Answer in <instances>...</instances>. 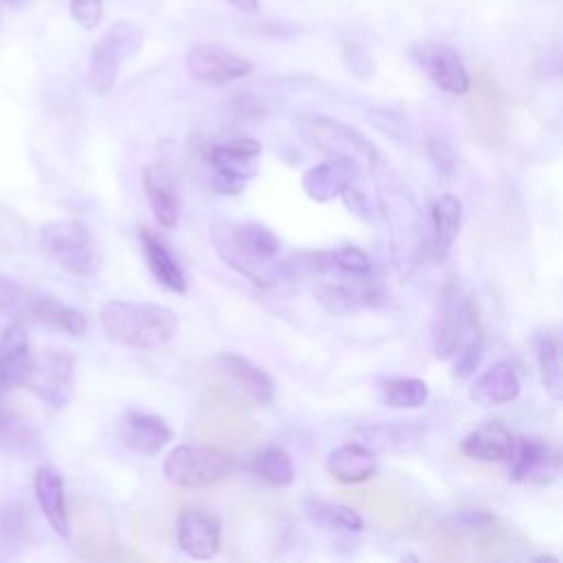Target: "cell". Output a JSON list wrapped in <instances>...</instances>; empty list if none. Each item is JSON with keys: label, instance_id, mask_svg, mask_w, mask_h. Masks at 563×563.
Masks as SVG:
<instances>
[{"label": "cell", "instance_id": "obj_1", "mask_svg": "<svg viewBox=\"0 0 563 563\" xmlns=\"http://www.w3.org/2000/svg\"><path fill=\"white\" fill-rule=\"evenodd\" d=\"M372 174L378 209L387 227V244L394 273L400 282H409L424 262L427 251V224L422 209L411 187L394 167L380 161Z\"/></svg>", "mask_w": 563, "mask_h": 563}, {"label": "cell", "instance_id": "obj_2", "mask_svg": "<svg viewBox=\"0 0 563 563\" xmlns=\"http://www.w3.org/2000/svg\"><path fill=\"white\" fill-rule=\"evenodd\" d=\"M209 240L218 257L257 288H273L284 279L282 238L262 222L213 218Z\"/></svg>", "mask_w": 563, "mask_h": 563}, {"label": "cell", "instance_id": "obj_3", "mask_svg": "<svg viewBox=\"0 0 563 563\" xmlns=\"http://www.w3.org/2000/svg\"><path fill=\"white\" fill-rule=\"evenodd\" d=\"M99 323L110 341L136 350L165 347L180 330V321L172 308L134 299H110L101 303Z\"/></svg>", "mask_w": 563, "mask_h": 563}, {"label": "cell", "instance_id": "obj_4", "mask_svg": "<svg viewBox=\"0 0 563 563\" xmlns=\"http://www.w3.org/2000/svg\"><path fill=\"white\" fill-rule=\"evenodd\" d=\"M292 125L306 145L325 158L350 167L354 174H372L380 163L378 147L356 128L339 119L308 112L295 117Z\"/></svg>", "mask_w": 563, "mask_h": 563}, {"label": "cell", "instance_id": "obj_5", "mask_svg": "<svg viewBox=\"0 0 563 563\" xmlns=\"http://www.w3.org/2000/svg\"><path fill=\"white\" fill-rule=\"evenodd\" d=\"M312 282V295L319 306L334 317H352L361 310L380 308L387 303V290L376 273L352 275L334 268H323Z\"/></svg>", "mask_w": 563, "mask_h": 563}, {"label": "cell", "instance_id": "obj_6", "mask_svg": "<svg viewBox=\"0 0 563 563\" xmlns=\"http://www.w3.org/2000/svg\"><path fill=\"white\" fill-rule=\"evenodd\" d=\"M37 238L46 257L73 275L90 277L101 268V244L81 220H48Z\"/></svg>", "mask_w": 563, "mask_h": 563}, {"label": "cell", "instance_id": "obj_7", "mask_svg": "<svg viewBox=\"0 0 563 563\" xmlns=\"http://www.w3.org/2000/svg\"><path fill=\"white\" fill-rule=\"evenodd\" d=\"M477 332H482V323L473 299L466 297L460 284H446L438 297L431 323L435 358L451 361L455 352Z\"/></svg>", "mask_w": 563, "mask_h": 563}, {"label": "cell", "instance_id": "obj_8", "mask_svg": "<svg viewBox=\"0 0 563 563\" xmlns=\"http://www.w3.org/2000/svg\"><path fill=\"white\" fill-rule=\"evenodd\" d=\"M235 471V457L218 446L178 444L163 460V475L178 488H207Z\"/></svg>", "mask_w": 563, "mask_h": 563}, {"label": "cell", "instance_id": "obj_9", "mask_svg": "<svg viewBox=\"0 0 563 563\" xmlns=\"http://www.w3.org/2000/svg\"><path fill=\"white\" fill-rule=\"evenodd\" d=\"M143 46V31L130 20L110 24L95 42L88 59V88L97 97H106L119 77L125 59L136 55Z\"/></svg>", "mask_w": 563, "mask_h": 563}, {"label": "cell", "instance_id": "obj_10", "mask_svg": "<svg viewBox=\"0 0 563 563\" xmlns=\"http://www.w3.org/2000/svg\"><path fill=\"white\" fill-rule=\"evenodd\" d=\"M262 154V143L251 136H229L211 141L205 150V161L209 165V183L218 194L238 196L251 176L257 172V156Z\"/></svg>", "mask_w": 563, "mask_h": 563}, {"label": "cell", "instance_id": "obj_11", "mask_svg": "<svg viewBox=\"0 0 563 563\" xmlns=\"http://www.w3.org/2000/svg\"><path fill=\"white\" fill-rule=\"evenodd\" d=\"M20 387L33 391L48 407L64 409L70 402L75 387L73 354L59 347H46L35 354L31 352Z\"/></svg>", "mask_w": 563, "mask_h": 563}, {"label": "cell", "instance_id": "obj_12", "mask_svg": "<svg viewBox=\"0 0 563 563\" xmlns=\"http://www.w3.org/2000/svg\"><path fill=\"white\" fill-rule=\"evenodd\" d=\"M185 70L194 81L220 88L251 75L253 64L220 44L198 42L185 55Z\"/></svg>", "mask_w": 563, "mask_h": 563}, {"label": "cell", "instance_id": "obj_13", "mask_svg": "<svg viewBox=\"0 0 563 563\" xmlns=\"http://www.w3.org/2000/svg\"><path fill=\"white\" fill-rule=\"evenodd\" d=\"M411 62L444 92L466 95L471 90V77L460 59V55L444 42L422 40L416 42L409 53Z\"/></svg>", "mask_w": 563, "mask_h": 563}, {"label": "cell", "instance_id": "obj_14", "mask_svg": "<svg viewBox=\"0 0 563 563\" xmlns=\"http://www.w3.org/2000/svg\"><path fill=\"white\" fill-rule=\"evenodd\" d=\"M508 477L517 484L548 486L559 477V453L539 435H515L508 457Z\"/></svg>", "mask_w": 563, "mask_h": 563}, {"label": "cell", "instance_id": "obj_15", "mask_svg": "<svg viewBox=\"0 0 563 563\" xmlns=\"http://www.w3.org/2000/svg\"><path fill=\"white\" fill-rule=\"evenodd\" d=\"M222 523L205 508H185L176 519L178 548L191 559H213L220 550Z\"/></svg>", "mask_w": 563, "mask_h": 563}, {"label": "cell", "instance_id": "obj_16", "mask_svg": "<svg viewBox=\"0 0 563 563\" xmlns=\"http://www.w3.org/2000/svg\"><path fill=\"white\" fill-rule=\"evenodd\" d=\"M218 372L251 402L266 407L275 398V383L266 369L238 352H220L213 358Z\"/></svg>", "mask_w": 563, "mask_h": 563}, {"label": "cell", "instance_id": "obj_17", "mask_svg": "<svg viewBox=\"0 0 563 563\" xmlns=\"http://www.w3.org/2000/svg\"><path fill=\"white\" fill-rule=\"evenodd\" d=\"M172 427L156 413L128 409L121 418V442L145 457L158 455L172 440Z\"/></svg>", "mask_w": 563, "mask_h": 563}, {"label": "cell", "instance_id": "obj_18", "mask_svg": "<svg viewBox=\"0 0 563 563\" xmlns=\"http://www.w3.org/2000/svg\"><path fill=\"white\" fill-rule=\"evenodd\" d=\"M462 202L453 194H440L429 207V240L427 249L435 264H442L460 233Z\"/></svg>", "mask_w": 563, "mask_h": 563}, {"label": "cell", "instance_id": "obj_19", "mask_svg": "<svg viewBox=\"0 0 563 563\" xmlns=\"http://www.w3.org/2000/svg\"><path fill=\"white\" fill-rule=\"evenodd\" d=\"M521 391V380L512 363L497 361L486 367L468 387V398L482 409H493L517 400Z\"/></svg>", "mask_w": 563, "mask_h": 563}, {"label": "cell", "instance_id": "obj_20", "mask_svg": "<svg viewBox=\"0 0 563 563\" xmlns=\"http://www.w3.org/2000/svg\"><path fill=\"white\" fill-rule=\"evenodd\" d=\"M141 185L156 222L163 229H174L178 224L180 200H178L174 176L167 169V165L163 163L145 165L141 172Z\"/></svg>", "mask_w": 563, "mask_h": 563}, {"label": "cell", "instance_id": "obj_21", "mask_svg": "<svg viewBox=\"0 0 563 563\" xmlns=\"http://www.w3.org/2000/svg\"><path fill=\"white\" fill-rule=\"evenodd\" d=\"M139 240H141L145 264H147L150 273L154 275V279L169 292H176V295L187 292L185 271L178 264L172 249L165 244V240L158 233L150 231L147 227L139 229Z\"/></svg>", "mask_w": 563, "mask_h": 563}, {"label": "cell", "instance_id": "obj_22", "mask_svg": "<svg viewBox=\"0 0 563 563\" xmlns=\"http://www.w3.org/2000/svg\"><path fill=\"white\" fill-rule=\"evenodd\" d=\"M512 449L515 433L497 420L475 427L460 442V451L477 462H508Z\"/></svg>", "mask_w": 563, "mask_h": 563}, {"label": "cell", "instance_id": "obj_23", "mask_svg": "<svg viewBox=\"0 0 563 563\" xmlns=\"http://www.w3.org/2000/svg\"><path fill=\"white\" fill-rule=\"evenodd\" d=\"M325 468L341 484H361L376 475L378 457L363 442H345L330 451Z\"/></svg>", "mask_w": 563, "mask_h": 563}, {"label": "cell", "instance_id": "obj_24", "mask_svg": "<svg viewBox=\"0 0 563 563\" xmlns=\"http://www.w3.org/2000/svg\"><path fill=\"white\" fill-rule=\"evenodd\" d=\"M33 488L37 504L48 521V526L64 539L70 537V519L66 510V495H64V477L48 464L40 466L33 477Z\"/></svg>", "mask_w": 563, "mask_h": 563}, {"label": "cell", "instance_id": "obj_25", "mask_svg": "<svg viewBox=\"0 0 563 563\" xmlns=\"http://www.w3.org/2000/svg\"><path fill=\"white\" fill-rule=\"evenodd\" d=\"M356 433L361 438L358 442L376 453H413L424 438L422 427L409 422H376L361 427Z\"/></svg>", "mask_w": 563, "mask_h": 563}, {"label": "cell", "instance_id": "obj_26", "mask_svg": "<svg viewBox=\"0 0 563 563\" xmlns=\"http://www.w3.org/2000/svg\"><path fill=\"white\" fill-rule=\"evenodd\" d=\"M24 314H29L37 323L62 330L70 336H81L88 330V321L81 310L62 303L57 297L48 292H33V295L29 292V303Z\"/></svg>", "mask_w": 563, "mask_h": 563}, {"label": "cell", "instance_id": "obj_27", "mask_svg": "<svg viewBox=\"0 0 563 563\" xmlns=\"http://www.w3.org/2000/svg\"><path fill=\"white\" fill-rule=\"evenodd\" d=\"M31 358V341L20 323H11L0 334V387L11 389L22 383Z\"/></svg>", "mask_w": 563, "mask_h": 563}, {"label": "cell", "instance_id": "obj_28", "mask_svg": "<svg viewBox=\"0 0 563 563\" xmlns=\"http://www.w3.org/2000/svg\"><path fill=\"white\" fill-rule=\"evenodd\" d=\"M350 183H354V172L330 158L308 167L301 176V189L314 202H330L341 198Z\"/></svg>", "mask_w": 563, "mask_h": 563}, {"label": "cell", "instance_id": "obj_29", "mask_svg": "<svg viewBox=\"0 0 563 563\" xmlns=\"http://www.w3.org/2000/svg\"><path fill=\"white\" fill-rule=\"evenodd\" d=\"M301 510L303 517L323 530H336V532H361L363 530V517L345 506V504H336L317 495H306L301 499Z\"/></svg>", "mask_w": 563, "mask_h": 563}, {"label": "cell", "instance_id": "obj_30", "mask_svg": "<svg viewBox=\"0 0 563 563\" xmlns=\"http://www.w3.org/2000/svg\"><path fill=\"white\" fill-rule=\"evenodd\" d=\"M534 361L539 378L548 396L559 402L563 398V374H561V341L552 330H541L534 336Z\"/></svg>", "mask_w": 563, "mask_h": 563}, {"label": "cell", "instance_id": "obj_31", "mask_svg": "<svg viewBox=\"0 0 563 563\" xmlns=\"http://www.w3.org/2000/svg\"><path fill=\"white\" fill-rule=\"evenodd\" d=\"M246 468L275 488L288 486L295 479L292 455L282 446H262L253 451L246 460Z\"/></svg>", "mask_w": 563, "mask_h": 563}, {"label": "cell", "instance_id": "obj_32", "mask_svg": "<svg viewBox=\"0 0 563 563\" xmlns=\"http://www.w3.org/2000/svg\"><path fill=\"white\" fill-rule=\"evenodd\" d=\"M40 449L37 429L15 413L0 405V451L15 453V455H31Z\"/></svg>", "mask_w": 563, "mask_h": 563}, {"label": "cell", "instance_id": "obj_33", "mask_svg": "<svg viewBox=\"0 0 563 563\" xmlns=\"http://www.w3.org/2000/svg\"><path fill=\"white\" fill-rule=\"evenodd\" d=\"M380 400L389 409H420L429 400V387L416 376H391L380 385Z\"/></svg>", "mask_w": 563, "mask_h": 563}, {"label": "cell", "instance_id": "obj_34", "mask_svg": "<svg viewBox=\"0 0 563 563\" xmlns=\"http://www.w3.org/2000/svg\"><path fill=\"white\" fill-rule=\"evenodd\" d=\"M367 121L372 123L374 130L380 134L394 139L396 143H411L416 139V128L413 123L398 110L376 106L367 112Z\"/></svg>", "mask_w": 563, "mask_h": 563}, {"label": "cell", "instance_id": "obj_35", "mask_svg": "<svg viewBox=\"0 0 563 563\" xmlns=\"http://www.w3.org/2000/svg\"><path fill=\"white\" fill-rule=\"evenodd\" d=\"M482 356H484V334L477 332L451 358V376L455 380H466L479 367Z\"/></svg>", "mask_w": 563, "mask_h": 563}, {"label": "cell", "instance_id": "obj_36", "mask_svg": "<svg viewBox=\"0 0 563 563\" xmlns=\"http://www.w3.org/2000/svg\"><path fill=\"white\" fill-rule=\"evenodd\" d=\"M341 59H343L345 70L358 81H367L376 73V62H374L372 53L358 42H345L341 46Z\"/></svg>", "mask_w": 563, "mask_h": 563}, {"label": "cell", "instance_id": "obj_37", "mask_svg": "<svg viewBox=\"0 0 563 563\" xmlns=\"http://www.w3.org/2000/svg\"><path fill=\"white\" fill-rule=\"evenodd\" d=\"M26 534V515L18 506H7L0 510V548L20 545Z\"/></svg>", "mask_w": 563, "mask_h": 563}, {"label": "cell", "instance_id": "obj_38", "mask_svg": "<svg viewBox=\"0 0 563 563\" xmlns=\"http://www.w3.org/2000/svg\"><path fill=\"white\" fill-rule=\"evenodd\" d=\"M26 303H29V292L20 284H15L13 279L0 273V310L13 317H22L26 312Z\"/></svg>", "mask_w": 563, "mask_h": 563}, {"label": "cell", "instance_id": "obj_39", "mask_svg": "<svg viewBox=\"0 0 563 563\" xmlns=\"http://www.w3.org/2000/svg\"><path fill=\"white\" fill-rule=\"evenodd\" d=\"M424 150H427V156L431 158V163H433L438 174H442V176H451L453 174V169L457 165V154H455V150L446 141L431 136L427 141Z\"/></svg>", "mask_w": 563, "mask_h": 563}, {"label": "cell", "instance_id": "obj_40", "mask_svg": "<svg viewBox=\"0 0 563 563\" xmlns=\"http://www.w3.org/2000/svg\"><path fill=\"white\" fill-rule=\"evenodd\" d=\"M493 523H495V517L479 508L462 510L449 519V526L457 532H482V530H488Z\"/></svg>", "mask_w": 563, "mask_h": 563}, {"label": "cell", "instance_id": "obj_41", "mask_svg": "<svg viewBox=\"0 0 563 563\" xmlns=\"http://www.w3.org/2000/svg\"><path fill=\"white\" fill-rule=\"evenodd\" d=\"M68 4H70L73 20L81 29L92 31L95 26H99L103 18V0H68Z\"/></svg>", "mask_w": 563, "mask_h": 563}, {"label": "cell", "instance_id": "obj_42", "mask_svg": "<svg viewBox=\"0 0 563 563\" xmlns=\"http://www.w3.org/2000/svg\"><path fill=\"white\" fill-rule=\"evenodd\" d=\"M341 198H343L345 207L350 209V213H354L356 218H361V220H369V218H372L367 198H365V194H363L354 183H350V185L345 187V191L341 194Z\"/></svg>", "mask_w": 563, "mask_h": 563}, {"label": "cell", "instance_id": "obj_43", "mask_svg": "<svg viewBox=\"0 0 563 563\" xmlns=\"http://www.w3.org/2000/svg\"><path fill=\"white\" fill-rule=\"evenodd\" d=\"M233 9L244 13H255L260 9V0H227Z\"/></svg>", "mask_w": 563, "mask_h": 563}, {"label": "cell", "instance_id": "obj_44", "mask_svg": "<svg viewBox=\"0 0 563 563\" xmlns=\"http://www.w3.org/2000/svg\"><path fill=\"white\" fill-rule=\"evenodd\" d=\"M534 561H556V556H552V554H539V556H534Z\"/></svg>", "mask_w": 563, "mask_h": 563}, {"label": "cell", "instance_id": "obj_45", "mask_svg": "<svg viewBox=\"0 0 563 563\" xmlns=\"http://www.w3.org/2000/svg\"><path fill=\"white\" fill-rule=\"evenodd\" d=\"M9 4H13V7H20L22 4V0H7Z\"/></svg>", "mask_w": 563, "mask_h": 563}, {"label": "cell", "instance_id": "obj_46", "mask_svg": "<svg viewBox=\"0 0 563 563\" xmlns=\"http://www.w3.org/2000/svg\"><path fill=\"white\" fill-rule=\"evenodd\" d=\"M2 391H4V389H2V387H0V396H2Z\"/></svg>", "mask_w": 563, "mask_h": 563}]
</instances>
